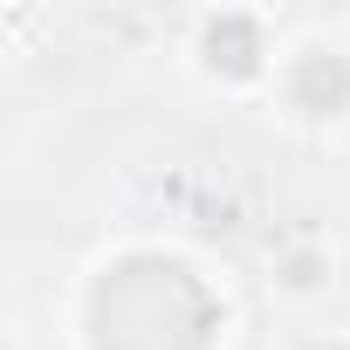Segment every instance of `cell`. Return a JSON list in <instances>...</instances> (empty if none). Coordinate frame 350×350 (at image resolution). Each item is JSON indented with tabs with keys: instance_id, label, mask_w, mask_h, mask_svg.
<instances>
[{
	"instance_id": "1",
	"label": "cell",
	"mask_w": 350,
	"mask_h": 350,
	"mask_svg": "<svg viewBox=\"0 0 350 350\" xmlns=\"http://www.w3.org/2000/svg\"><path fill=\"white\" fill-rule=\"evenodd\" d=\"M62 329L69 350H234L241 302L200 247L131 234L83 261Z\"/></svg>"
},
{
	"instance_id": "2",
	"label": "cell",
	"mask_w": 350,
	"mask_h": 350,
	"mask_svg": "<svg viewBox=\"0 0 350 350\" xmlns=\"http://www.w3.org/2000/svg\"><path fill=\"white\" fill-rule=\"evenodd\" d=\"M288 28L275 8H200L179 28V69L234 103H268V83L282 69Z\"/></svg>"
},
{
	"instance_id": "3",
	"label": "cell",
	"mask_w": 350,
	"mask_h": 350,
	"mask_svg": "<svg viewBox=\"0 0 350 350\" xmlns=\"http://www.w3.org/2000/svg\"><path fill=\"white\" fill-rule=\"evenodd\" d=\"M261 110L295 137H343L350 131V28L343 21L288 28V49Z\"/></svg>"
},
{
	"instance_id": "4",
	"label": "cell",
	"mask_w": 350,
	"mask_h": 350,
	"mask_svg": "<svg viewBox=\"0 0 350 350\" xmlns=\"http://www.w3.org/2000/svg\"><path fill=\"white\" fill-rule=\"evenodd\" d=\"M282 350H350V336L343 329H295Z\"/></svg>"
},
{
	"instance_id": "5",
	"label": "cell",
	"mask_w": 350,
	"mask_h": 350,
	"mask_svg": "<svg viewBox=\"0 0 350 350\" xmlns=\"http://www.w3.org/2000/svg\"><path fill=\"white\" fill-rule=\"evenodd\" d=\"M8 350H28V309H21V295H8Z\"/></svg>"
}]
</instances>
